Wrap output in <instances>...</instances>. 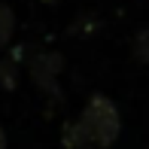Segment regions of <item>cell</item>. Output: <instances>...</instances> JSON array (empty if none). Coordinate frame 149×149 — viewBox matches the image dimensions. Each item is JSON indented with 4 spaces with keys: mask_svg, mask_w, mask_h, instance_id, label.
Returning <instances> with one entry per match:
<instances>
[{
    "mask_svg": "<svg viewBox=\"0 0 149 149\" xmlns=\"http://www.w3.org/2000/svg\"><path fill=\"white\" fill-rule=\"evenodd\" d=\"M79 125L85 128L91 146H100V149H110L119 140V131H122L119 110L107 94H91L88 97L82 116H79Z\"/></svg>",
    "mask_w": 149,
    "mask_h": 149,
    "instance_id": "6da1fadb",
    "label": "cell"
},
{
    "mask_svg": "<svg viewBox=\"0 0 149 149\" xmlns=\"http://www.w3.org/2000/svg\"><path fill=\"white\" fill-rule=\"evenodd\" d=\"M28 70H31V79L40 91H46L49 97H55L61 104V88H58V73L64 70V58L61 52H37L31 55L28 61Z\"/></svg>",
    "mask_w": 149,
    "mask_h": 149,
    "instance_id": "7a4b0ae2",
    "label": "cell"
},
{
    "mask_svg": "<svg viewBox=\"0 0 149 149\" xmlns=\"http://www.w3.org/2000/svg\"><path fill=\"white\" fill-rule=\"evenodd\" d=\"M22 61H24V46H15L9 55L0 58V88H3V91H15Z\"/></svg>",
    "mask_w": 149,
    "mask_h": 149,
    "instance_id": "3957f363",
    "label": "cell"
},
{
    "mask_svg": "<svg viewBox=\"0 0 149 149\" xmlns=\"http://www.w3.org/2000/svg\"><path fill=\"white\" fill-rule=\"evenodd\" d=\"M61 143H64V149H91V140H88V134H85V128L79 122H67L64 125Z\"/></svg>",
    "mask_w": 149,
    "mask_h": 149,
    "instance_id": "277c9868",
    "label": "cell"
},
{
    "mask_svg": "<svg viewBox=\"0 0 149 149\" xmlns=\"http://www.w3.org/2000/svg\"><path fill=\"white\" fill-rule=\"evenodd\" d=\"M131 55L140 64H149V28H140L131 40Z\"/></svg>",
    "mask_w": 149,
    "mask_h": 149,
    "instance_id": "5b68a950",
    "label": "cell"
},
{
    "mask_svg": "<svg viewBox=\"0 0 149 149\" xmlns=\"http://www.w3.org/2000/svg\"><path fill=\"white\" fill-rule=\"evenodd\" d=\"M12 33H15V12L3 3V6H0V49H3V46H9Z\"/></svg>",
    "mask_w": 149,
    "mask_h": 149,
    "instance_id": "8992f818",
    "label": "cell"
},
{
    "mask_svg": "<svg viewBox=\"0 0 149 149\" xmlns=\"http://www.w3.org/2000/svg\"><path fill=\"white\" fill-rule=\"evenodd\" d=\"M0 149H6V131L0 128Z\"/></svg>",
    "mask_w": 149,
    "mask_h": 149,
    "instance_id": "52a82bcc",
    "label": "cell"
},
{
    "mask_svg": "<svg viewBox=\"0 0 149 149\" xmlns=\"http://www.w3.org/2000/svg\"><path fill=\"white\" fill-rule=\"evenodd\" d=\"M43 3H46V6H55V3H58V0H43Z\"/></svg>",
    "mask_w": 149,
    "mask_h": 149,
    "instance_id": "ba28073f",
    "label": "cell"
}]
</instances>
